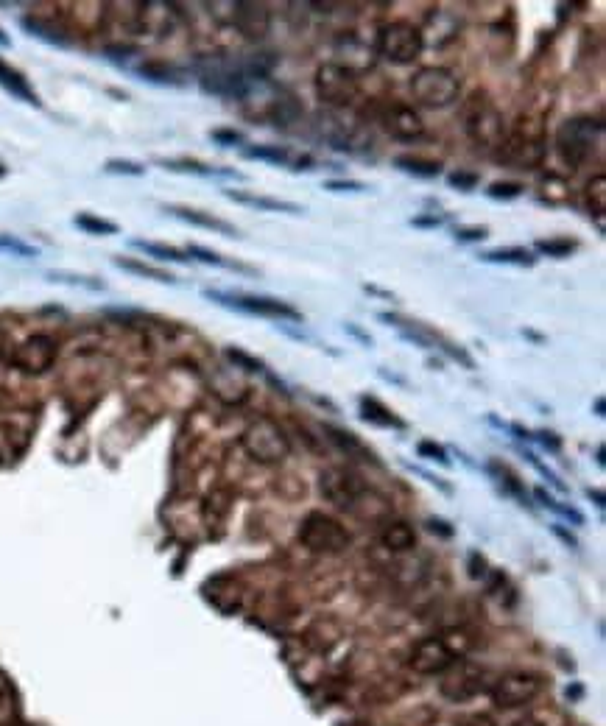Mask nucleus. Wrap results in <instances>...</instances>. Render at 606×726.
<instances>
[{
	"instance_id": "f257e3e1",
	"label": "nucleus",
	"mask_w": 606,
	"mask_h": 726,
	"mask_svg": "<svg viewBox=\"0 0 606 726\" xmlns=\"http://www.w3.org/2000/svg\"><path fill=\"white\" fill-rule=\"evenodd\" d=\"M422 51H425V37L414 23L394 20L389 26L380 28L378 54L391 65H411L422 56Z\"/></svg>"
},
{
	"instance_id": "f03ea898",
	"label": "nucleus",
	"mask_w": 606,
	"mask_h": 726,
	"mask_svg": "<svg viewBox=\"0 0 606 726\" xmlns=\"http://www.w3.org/2000/svg\"><path fill=\"white\" fill-rule=\"evenodd\" d=\"M299 542L313 553H341L350 548V531L324 511H310L299 525Z\"/></svg>"
},
{
	"instance_id": "7ed1b4c3",
	"label": "nucleus",
	"mask_w": 606,
	"mask_h": 726,
	"mask_svg": "<svg viewBox=\"0 0 606 726\" xmlns=\"http://www.w3.org/2000/svg\"><path fill=\"white\" fill-rule=\"evenodd\" d=\"M243 450L260 464H280L291 453V442L274 419L263 417L243 433Z\"/></svg>"
},
{
	"instance_id": "20e7f679",
	"label": "nucleus",
	"mask_w": 606,
	"mask_h": 726,
	"mask_svg": "<svg viewBox=\"0 0 606 726\" xmlns=\"http://www.w3.org/2000/svg\"><path fill=\"white\" fill-rule=\"evenodd\" d=\"M411 93L422 107L442 109L456 104L461 87L447 68H419L411 79Z\"/></svg>"
},
{
	"instance_id": "39448f33",
	"label": "nucleus",
	"mask_w": 606,
	"mask_h": 726,
	"mask_svg": "<svg viewBox=\"0 0 606 726\" xmlns=\"http://www.w3.org/2000/svg\"><path fill=\"white\" fill-rule=\"evenodd\" d=\"M207 299H213L218 305L241 313H252V316H263V319H280V322H299L302 313L288 302L271 299V296H255V294H224V291H204Z\"/></svg>"
},
{
	"instance_id": "423d86ee",
	"label": "nucleus",
	"mask_w": 606,
	"mask_h": 726,
	"mask_svg": "<svg viewBox=\"0 0 606 726\" xmlns=\"http://www.w3.org/2000/svg\"><path fill=\"white\" fill-rule=\"evenodd\" d=\"M464 132L472 137V143L484 148L503 143V118L486 95H475L470 107L464 109Z\"/></svg>"
},
{
	"instance_id": "0eeeda50",
	"label": "nucleus",
	"mask_w": 606,
	"mask_h": 726,
	"mask_svg": "<svg viewBox=\"0 0 606 726\" xmlns=\"http://www.w3.org/2000/svg\"><path fill=\"white\" fill-rule=\"evenodd\" d=\"M601 135V123L590 121V118H573L567 121L559 135H556V148L562 154V160L570 165V168H579L581 162L590 160L593 154V143L595 137Z\"/></svg>"
},
{
	"instance_id": "6e6552de",
	"label": "nucleus",
	"mask_w": 606,
	"mask_h": 726,
	"mask_svg": "<svg viewBox=\"0 0 606 726\" xmlns=\"http://www.w3.org/2000/svg\"><path fill=\"white\" fill-rule=\"evenodd\" d=\"M380 319L386 324H391L397 333L403 338H408V341H414L417 347H422V350H445L447 355H453L456 361H461L467 369H472L475 363H472V358L467 355V352L461 350V347H456V344H450L447 338H442L439 333H433L431 327H425L422 322H411V319H403V316H397V313H380Z\"/></svg>"
},
{
	"instance_id": "1a4fd4ad",
	"label": "nucleus",
	"mask_w": 606,
	"mask_h": 726,
	"mask_svg": "<svg viewBox=\"0 0 606 726\" xmlns=\"http://www.w3.org/2000/svg\"><path fill=\"white\" fill-rule=\"evenodd\" d=\"M316 95L330 107H347L358 98V79L344 65H322L316 73Z\"/></svg>"
},
{
	"instance_id": "9d476101",
	"label": "nucleus",
	"mask_w": 606,
	"mask_h": 726,
	"mask_svg": "<svg viewBox=\"0 0 606 726\" xmlns=\"http://www.w3.org/2000/svg\"><path fill=\"white\" fill-rule=\"evenodd\" d=\"M539 690H542V682L534 673H506L492 687V701L498 704L500 710H517V707H526L528 701L537 699Z\"/></svg>"
},
{
	"instance_id": "9b49d317",
	"label": "nucleus",
	"mask_w": 606,
	"mask_h": 726,
	"mask_svg": "<svg viewBox=\"0 0 606 726\" xmlns=\"http://www.w3.org/2000/svg\"><path fill=\"white\" fill-rule=\"evenodd\" d=\"M56 355H59V347H56L54 338L45 336V333H34V336H28L17 347V352L12 355V363L14 369H20L26 375H42V372H48L54 366Z\"/></svg>"
},
{
	"instance_id": "f8f14e48",
	"label": "nucleus",
	"mask_w": 606,
	"mask_h": 726,
	"mask_svg": "<svg viewBox=\"0 0 606 726\" xmlns=\"http://www.w3.org/2000/svg\"><path fill=\"white\" fill-rule=\"evenodd\" d=\"M442 676L445 679L439 682V690L450 701H467L484 690V673L478 671L475 665H467V662H458V665L453 662Z\"/></svg>"
},
{
	"instance_id": "ddd939ff",
	"label": "nucleus",
	"mask_w": 606,
	"mask_h": 726,
	"mask_svg": "<svg viewBox=\"0 0 606 726\" xmlns=\"http://www.w3.org/2000/svg\"><path fill=\"white\" fill-rule=\"evenodd\" d=\"M322 495L330 503H336L341 509H350L355 506V500L364 495V481L355 475L352 470H341V467H333V470L322 472Z\"/></svg>"
},
{
	"instance_id": "4468645a",
	"label": "nucleus",
	"mask_w": 606,
	"mask_h": 726,
	"mask_svg": "<svg viewBox=\"0 0 606 726\" xmlns=\"http://www.w3.org/2000/svg\"><path fill=\"white\" fill-rule=\"evenodd\" d=\"M380 123L394 140H403V143H411L425 135V123L419 118V112L408 104H394V101L386 104L380 109Z\"/></svg>"
},
{
	"instance_id": "2eb2a0df",
	"label": "nucleus",
	"mask_w": 606,
	"mask_h": 726,
	"mask_svg": "<svg viewBox=\"0 0 606 726\" xmlns=\"http://www.w3.org/2000/svg\"><path fill=\"white\" fill-rule=\"evenodd\" d=\"M453 662H456V654L447 648L442 637L419 640L414 651H411V668L422 673V676H442Z\"/></svg>"
},
{
	"instance_id": "dca6fc26",
	"label": "nucleus",
	"mask_w": 606,
	"mask_h": 726,
	"mask_svg": "<svg viewBox=\"0 0 606 726\" xmlns=\"http://www.w3.org/2000/svg\"><path fill=\"white\" fill-rule=\"evenodd\" d=\"M232 9H235V14H232L235 28L241 31L243 37H249V40H263V37L269 34L271 14L263 3H243V0H238Z\"/></svg>"
},
{
	"instance_id": "f3484780",
	"label": "nucleus",
	"mask_w": 606,
	"mask_h": 726,
	"mask_svg": "<svg viewBox=\"0 0 606 726\" xmlns=\"http://www.w3.org/2000/svg\"><path fill=\"white\" fill-rule=\"evenodd\" d=\"M165 213L182 218V221H188V224H193V227L213 229V232L232 235V238L238 235V229L232 227L229 221H224V218H216L213 213H204V210H193V207H182V204H168V207H165Z\"/></svg>"
},
{
	"instance_id": "a211bd4d",
	"label": "nucleus",
	"mask_w": 606,
	"mask_h": 726,
	"mask_svg": "<svg viewBox=\"0 0 606 726\" xmlns=\"http://www.w3.org/2000/svg\"><path fill=\"white\" fill-rule=\"evenodd\" d=\"M224 196L232 199L238 204H249V207H257V210H269V213H291V216H299L305 213L299 204L294 202H283V199H271V196H257V193H243V190H224Z\"/></svg>"
},
{
	"instance_id": "6ab92c4d",
	"label": "nucleus",
	"mask_w": 606,
	"mask_h": 726,
	"mask_svg": "<svg viewBox=\"0 0 606 726\" xmlns=\"http://www.w3.org/2000/svg\"><path fill=\"white\" fill-rule=\"evenodd\" d=\"M243 157L271 162V165H297V171H302V165H313L310 157H299V160H294L291 148L285 146H249L243 148Z\"/></svg>"
},
{
	"instance_id": "aec40b11",
	"label": "nucleus",
	"mask_w": 606,
	"mask_h": 726,
	"mask_svg": "<svg viewBox=\"0 0 606 726\" xmlns=\"http://www.w3.org/2000/svg\"><path fill=\"white\" fill-rule=\"evenodd\" d=\"M478 260L484 263H503V266H520V269H531L537 263V257L531 249L526 246H500V249H492V252H481Z\"/></svg>"
},
{
	"instance_id": "412c9836",
	"label": "nucleus",
	"mask_w": 606,
	"mask_h": 726,
	"mask_svg": "<svg viewBox=\"0 0 606 726\" xmlns=\"http://www.w3.org/2000/svg\"><path fill=\"white\" fill-rule=\"evenodd\" d=\"M380 542H383V548H389V551L403 553L411 551V548L417 545V534H414V528L408 523H389L383 528V534H380Z\"/></svg>"
},
{
	"instance_id": "4be33fe9",
	"label": "nucleus",
	"mask_w": 606,
	"mask_h": 726,
	"mask_svg": "<svg viewBox=\"0 0 606 726\" xmlns=\"http://www.w3.org/2000/svg\"><path fill=\"white\" fill-rule=\"evenodd\" d=\"M0 87H6L9 93L17 95L20 101H26V104H34V107H40V98H37V93L28 87V81L17 73L14 68H9L3 59H0Z\"/></svg>"
},
{
	"instance_id": "5701e85b",
	"label": "nucleus",
	"mask_w": 606,
	"mask_h": 726,
	"mask_svg": "<svg viewBox=\"0 0 606 726\" xmlns=\"http://www.w3.org/2000/svg\"><path fill=\"white\" fill-rule=\"evenodd\" d=\"M394 168H400V171L411 176H419V179H433V176L442 174V162L428 160V157H414V154L394 157Z\"/></svg>"
},
{
	"instance_id": "b1692460",
	"label": "nucleus",
	"mask_w": 606,
	"mask_h": 726,
	"mask_svg": "<svg viewBox=\"0 0 606 726\" xmlns=\"http://www.w3.org/2000/svg\"><path fill=\"white\" fill-rule=\"evenodd\" d=\"M361 414L366 422L380 425V428H405V422L400 417H394V411H389L386 405L375 400V397H364L361 400Z\"/></svg>"
},
{
	"instance_id": "393cba45",
	"label": "nucleus",
	"mask_w": 606,
	"mask_h": 726,
	"mask_svg": "<svg viewBox=\"0 0 606 726\" xmlns=\"http://www.w3.org/2000/svg\"><path fill=\"white\" fill-rule=\"evenodd\" d=\"M115 266L123 271H132L137 277H146V280H157V283H176L174 274H168V271L157 269V266H149V263H143V260H135V257H115Z\"/></svg>"
},
{
	"instance_id": "a878e982",
	"label": "nucleus",
	"mask_w": 606,
	"mask_h": 726,
	"mask_svg": "<svg viewBox=\"0 0 606 726\" xmlns=\"http://www.w3.org/2000/svg\"><path fill=\"white\" fill-rule=\"evenodd\" d=\"M162 168L176 171V174H199V176H238L235 171H221V168H210L199 160H160Z\"/></svg>"
},
{
	"instance_id": "bb28decb",
	"label": "nucleus",
	"mask_w": 606,
	"mask_h": 726,
	"mask_svg": "<svg viewBox=\"0 0 606 726\" xmlns=\"http://www.w3.org/2000/svg\"><path fill=\"white\" fill-rule=\"evenodd\" d=\"M135 249L140 252H146L151 257H160V260H168V263H188L190 257L188 252H182V249H174V246H168V243H151V241H132Z\"/></svg>"
},
{
	"instance_id": "cd10ccee",
	"label": "nucleus",
	"mask_w": 606,
	"mask_h": 726,
	"mask_svg": "<svg viewBox=\"0 0 606 726\" xmlns=\"http://www.w3.org/2000/svg\"><path fill=\"white\" fill-rule=\"evenodd\" d=\"M76 227L90 232V235H115L118 232V224L115 221H107V218H98L93 213H79L76 216Z\"/></svg>"
},
{
	"instance_id": "c85d7f7f",
	"label": "nucleus",
	"mask_w": 606,
	"mask_h": 726,
	"mask_svg": "<svg viewBox=\"0 0 606 726\" xmlns=\"http://www.w3.org/2000/svg\"><path fill=\"white\" fill-rule=\"evenodd\" d=\"M534 249L545 257H570L579 249V243L570 241V238H548V241H537Z\"/></svg>"
},
{
	"instance_id": "c756f323",
	"label": "nucleus",
	"mask_w": 606,
	"mask_h": 726,
	"mask_svg": "<svg viewBox=\"0 0 606 726\" xmlns=\"http://www.w3.org/2000/svg\"><path fill=\"white\" fill-rule=\"evenodd\" d=\"M48 280H54V283L81 285V288H90V291H104V283H101V280H95V277H79V274H68V271H48Z\"/></svg>"
},
{
	"instance_id": "7c9ffc66",
	"label": "nucleus",
	"mask_w": 606,
	"mask_h": 726,
	"mask_svg": "<svg viewBox=\"0 0 606 726\" xmlns=\"http://www.w3.org/2000/svg\"><path fill=\"white\" fill-rule=\"evenodd\" d=\"M526 193V188L520 185V182H492L489 190H486V196L489 199H503V202H512V199H520Z\"/></svg>"
},
{
	"instance_id": "2f4dec72",
	"label": "nucleus",
	"mask_w": 606,
	"mask_h": 726,
	"mask_svg": "<svg viewBox=\"0 0 606 726\" xmlns=\"http://www.w3.org/2000/svg\"><path fill=\"white\" fill-rule=\"evenodd\" d=\"M188 255L190 257H196V260H202V263H207V266H227V269H238V271H252V269H246V266H241V263H227L224 257L216 255V252H210V249H204V246H188Z\"/></svg>"
},
{
	"instance_id": "473e14b6",
	"label": "nucleus",
	"mask_w": 606,
	"mask_h": 726,
	"mask_svg": "<svg viewBox=\"0 0 606 726\" xmlns=\"http://www.w3.org/2000/svg\"><path fill=\"white\" fill-rule=\"evenodd\" d=\"M587 199H590V207L595 210V216H604V210H606V176H595L593 182L587 185Z\"/></svg>"
},
{
	"instance_id": "72a5a7b5",
	"label": "nucleus",
	"mask_w": 606,
	"mask_h": 726,
	"mask_svg": "<svg viewBox=\"0 0 606 726\" xmlns=\"http://www.w3.org/2000/svg\"><path fill=\"white\" fill-rule=\"evenodd\" d=\"M0 252H9L14 257H37V249L31 243L12 238V235H0Z\"/></svg>"
},
{
	"instance_id": "f704fd0d",
	"label": "nucleus",
	"mask_w": 606,
	"mask_h": 726,
	"mask_svg": "<svg viewBox=\"0 0 606 726\" xmlns=\"http://www.w3.org/2000/svg\"><path fill=\"white\" fill-rule=\"evenodd\" d=\"M227 358L238 369H243V372H263L266 366H263V361H257V358H252V355H246L243 350H238V347H227Z\"/></svg>"
},
{
	"instance_id": "c9c22d12",
	"label": "nucleus",
	"mask_w": 606,
	"mask_h": 726,
	"mask_svg": "<svg viewBox=\"0 0 606 726\" xmlns=\"http://www.w3.org/2000/svg\"><path fill=\"white\" fill-rule=\"evenodd\" d=\"M104 171H107V174H123V176L146 174V168H143L140 162H132V160H109L107 165H104Z\"/></svg>"
},
{
	"instance_id": "e433bc0d",
	"label": "nucleus",
	"mask_w": 606,
	"mask_h": 726,
	"mask_svg": "<svg viewBox=\"0 0 606 726\" xmlns=\"http://www.w3.org/2000/svg\"><path fill=\"white\" fill-rule=\"evenodd\" d=\"M447 182H450V188H458L464 190V193H470V190L478 188V174H470V171H456V174L447 176Z\"/></svg>"
},
{
	"instance_id": "4c0bfd02",
	"label": "nucleus",
	"mask_w": 606,
	"mask_h": 726,
	"mask_svg": "<svg viewBox=\"0 0 606 726\" xmlns=\"http://www.w3.org/2000/svg\"><path fill=\"white\" fill-rule=\"evenodd\" d=\"M324 188L333 190V193H364V190H369L364 182H352V179H330V182H324Z\"/></svg>"
},
{
	"instance_id": "58836bf2",
	"label": "nucleus",
	"mask_w": 606,
	"mask_h": 726,
	"mask_svg": "<svg viewBox=\"0 0 606 726\" xmlns=\"http://www.w3.org/2000/svg\"><path fill=\"white\" fill-rule=\"evenodd\" d=\"M210 137L216 140L218 146H241V143H246L243 132H235V129H216V132H210Z\"/></svg>"
},
{
	"instance_id": "ea45409f",
	"label": "nucleus",
	"mask_w": 606,
	"mask_h": 726,
	"mask_svg": "<svg viewBox=\"0 0 606 726\" xmlns=\"http://www.w3.org/2000/svg\"><path fill=\"white\" fill-rule=\"evenodd\" d=\"M456 238L461 243L486 241V238H489V229H486V227H458L456 229Z\"/></svg>"
},
{
	"instance_id": "a19ab883",
	"label": "nucleus",
	"mask_w": 606,
	"mask_h": 726,
	"mask_svg": "<svg viewBox=\"0 0 606 726\" xmlns=\"http://www.w3.org/2000/svg\"><path fill=\"white\" fill-rule=\"evenodd\" d=\"M419 453H422V456H428V458H433V461H442V464H447V456H445V450H442V447H439V444L422 442V444H419Z\"/></svg>"
},
{
	"instance_id": "79ce46f5",
	"label": "nucleus",
	"mask_w": 606,
	"mask_h": 726,
	"mask_svg": "<svg viewBox=\"0 0 606 726\" xmlns=\"http://www.w3.org/2000/svg\"><path fill=\"white\" fill-rule=\"evenodd\" d=\"M414 227H442L445 224V218L442 216H417L411 221Z\"/></svg>"
},
{
	"instance_id": "37998d69",
	"label": "nucleus",
	"mask_w": 606,
	"mask_h": 726,
	"mask_svg": "<svg viewBox=\"0 0 606 726\" xmlns=\"http://www.w3.org/2000/svg\"><path fill=\"white\" fill-rule=\"evenodd\" d=\"M461 726H498V724H495V721H492L489 715H472L470 721H464Z\"/></svg>"
},
{
	"instance_id": "c03bdc74",
	"label": "nucleus",
	"mask_w": 606,
	"mask_h": 726,
	"mask_svg": "<svg viewBox=\"0 0 606 726\" xmlns=\"http://www.w3.org/2000/svg\"><path fill=\"white\" fill-rule=\"evenodd\" d=\"M0 45H9V37L3 34V28H0Z\"/></svg>"
},
{
	"instance_id": "a18cd8bd",
	"label": "nucleus",
	"mask_w": 606,
	"mask_h": 726,
	"mask_svg": "<svg viewBox=\"0 0 606 726\" xmlns=\"http://www.w3.org/2000/svg\"><path fill=\"white\" fill-rule=\"evenodd\" d=\"M514 726H537L534 721H520V724H514Z\"/></svg>"
},
{
	"instance_id": "49530a36",
	"label": "nucleus",
	"mask_w": 606,
	"mask_h": 726,
	"mask_svg": "<svg viewBox=\"0 0 606 726\" xmlns=\"http://www.w3.org/2000/svg\"><path fill=\"white\" fill-rule=\"evenodd\" d=\"M3 176H6V165L0 162V179H3Z\"/></svg>"
}]
</instances>
